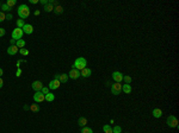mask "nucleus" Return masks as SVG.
Listing matches in <instances>:
<instances>
[{
    "label": "nucleus",
    "instance_id": "obj_21",
    "mask_svg": "<svg viewBox=\"0 0 179 133\" xmlns=\"http://www.w3.org/2000/svg\"><path fill=\"white\" fill-rule=\"evenodd\" d=\"M25 41L24 39H19V41H17V43H16V46L17 48H20V49H23L24 46H25Z\"/></svg>",
    "mask_w": 179,
    "mask_h": 133
},
{
    "label": "nucleus",
    "instance_id": "obj_25",
    "mask_svg": "<svg viewBox=\"0 0 179 133\" xmlns=\"http://www.w3.org/2000/svg\"><path fill=\"white\" fill-rule=\"evenodd\" d=\"M25 25V22L23 20V19H18L17 20V27H19V29H23V26Z\"/></svg>",
    "mask_w": 179,
    "mask_h": 133
},
{
    "label": "nucleus",
    "instance_id": "obj_29",
    "mask_svg": "<svg viewBox=\"0 0 179 133\" xmlns=\"http://www.w3.org/2000/svg\"><path fill=\"white\" fill-rule=\"evenodd\" d=\"M6 5H7L8 7L12 8L16 5V0H7V1H6Z\"/></svg>",
    "mask_w": 179,
    "mask_h": 133
},
{
    "label": "nucleus",
    "instance_id": "obj_34",
    "mask_svg": "<svg viewBox=\"0 0 179 133\" xmlns=\"http://www.w3.org/2000/svg\"><path fill=\"white\" fill-rule=\"evenodd\" d=\"M5 33H6V31H5V29H3V27H0V37H3V36H5Z\"/></svg>",
    "mask_w": 179,
    "mask_h": 133
},
{
    "label": "nucleus",
    "instance_id": "obj_11",
    "mask_svg": "<svg viewBox=\"0 0 179 133\" xmlns=\"http://www.w3.org/2000/svg\"><path fill=\"white\" fill-rule=\"evenodd\" d=\"M23 32L26 33V35H31L33 32V26L31 24H25V25L23 26Z\"/></svg>",
    "mask_w": 179,
    "mask_h": 133
},
{
    "label": "nucleus",
    "instance_id": "obj_6",
    "mask_svg": "<svg viewBox=\"0 0 179 133\" xmlns=\"http://www.w3.org/2000/svg\"><path fill=\"white\" fill-rule=\"evenodd\" d=\"M33 101H35L36 104H41V102L45 101V95H43L41 92H36L35 95H33Z\"/></svg>",
    "mask_w": 179,
    "mask_h": 133
},
{
    "label": "nucleus",
    "instance_id": "obj_27",
    "mask_svg": "<svg viewBox=\"0 0 179 133\" xmlns=\"http://www.w3.org/2000/svg\"><path fill=\"white\" fill-rule=\"evenodd\" d=\"M112 133H122V127L121 126H115V127H112Z\"/></svg>",
    "mask_w": 179,
    "mask_h": 133
},
{
    "label": "nucleus",
    "instance_id": "obj_30",
    "mask_svg": "<svg viewBox=\"0 0 179 133\" xmlns=\"http://www.w3.org/2000/svg\"><path fill=\"white\" fill-rule=\"evenodd\" d=\"M1 10H3V11H5V12H7V11H11L12 8L8 7L6 4H3V5H1Z\"/></svg>",
    "mask_w": 179,
    "mask_h": 133
},
{
    "label": "nucleus",
    "instance_id": "obj_15",
    "mask_svg": "<svg viewBox=\"0 0 179 133\" xmlns=\"http://www.w3.org/2000/svg\"><path fill=\"white\" fill-rule=\"evenodd\" d=\"M78 125L80 126V127H85V126L87 125V119L84 118V117H80L79 120H78Z\"/></svg>",
    "mask_w": 179,
    "mask_h": 133
},
{
    "label": "nucleus",
    "instance_id": "obj_42",
    "mask_svg": "<svg viewBox=\"0 0 179 133\" xmlns=\"http://www.w3.org/2000/svg\"><path fill=\"white\" fill-rule=\"evenodd\" d=\"M60 78V74H56L55 75V80H58Z\"/></svg>",
    "mask_w": 179,
    "mask_h": 133
},
{
    "label": "nucleus",
    "instance_id": "obj_5",
    "mask_svg": "<svg viewBox=\"0 0 179 133\" xmlns=\"http://www.w3.org/2000/svg\"><path fill=\"white\" fill-rule=\"evenodd\" d=\"M23 35H24L23 30L19 29V27H17V29H15L13 31H12V39H15V41H19V39H22Z\"/></svg>",
    "mask_w": 179,
    "mask_h": 133
},
{
    "label": "nucleus",
    "instance_id": "obj_7",
    "mask_svg": "<svg viewBox=\"0 0 179 133\" xmlns=\"http://www.w3.org/2000/svg\"><path fill=\"white\" fill-rule=\"evenodd\" d=\"M112 78L115 80V82L121 83V82L123 81V74H122L121 71H113L112 73Z\"/></svg>",
    "mask_w": 179,
    "mask_h": 133
},
{
    "label": "nucleus",
    "instance_id": "obj_22",
    "mask_svg": "<svg viewBox=\"0 0 179 133\" xmlns=\"http://www.w3.org/2000/svg\"><path fill=\"white\" fill-rule=\"evenodd\" d=\"M43 10H44L45 12H53V11H54V6H53L51 4H49V3H48V4L45 5V6H44Z\"/></svg>",
    "mask_w": 179,
    "mask_h": 133
},
{
    "label": "nucleus",
    "instance_id": "obj_8",
    "mask_svg": "<svg viewBox=\"0 0 179 133\" xmlns=\"http://www.w3.org/2000/svg\"><path fill=\"white\" fill-rule=\"evenodd\" d=\"M68 77L73 78V80H77V78L80 77V71L78 70V69H74V68H72L69 71V74H68Z\"/></svg>",
    "mask_w": 179,
    "mask_h": 133
},
{
    "label": "nucleus",
    "instance_id": "obj_41",
    "mask_svg": "<svg viewBox=\"0 0 179 133\" xmlns=\"http://www.w3.org/2000/svg\"><path fill=\"white\" fill-rule=\"evenodd\" d=\"M3 74H4V70H3V69H1V68H0V77H1V76H3Z\"/></svg>",
    "mask_w": 179,
    "mask_h": 133
},
{
    "label": "nucleus",
    "instance_id": "obj_28",
    "mask_svg": "<svg viewBox=\"0 0 179 133\" xmlns=\"http://www.w3.org/2000/svg\"><path fill=\"white\" fill-rule=\"evenodd\" d=\"M19 52H20V55H23V56H28V55H29V50L25 49V48L19 49Z\"/></svg>",
    "mask_w": 179,
    "mask_h": 133
},
{
    "label": "nucleus",
    "instance_id": "obj_33",
    "mask_svg": "<svg viewBox=\"0 0 179 133\" xmlns=\"http://www.w3.org/2000/svg\"><path fill=\"white\" fill-rule=\"evenodd\" d=\"M20 75H22V69H20V68H18V69H17V71H16V76H17V77H19Z\"/></svg>",
    "mask_w": 179,
    "mask_h": 133
},
{
    "label": "nucleus",
    "instance_id": "obj_38",
    "mask_svg": "<svg viewBox=\"0 0 179 133\" xmlns=\"http://www.w3.org/2000/svg\"><path fill=\"white\" fill-rule=\"evenodd\" d=\"M37 3H40V0H30V4H37Z\"/></svg>",
    "mask_w": 179,
    "mask_h": 133
},
{
    "label": "nucleus",
    "instance_id": "obj_39",
    "mask_svg": "<svg viewBox=\"0 0 179 133\" xmlns=\"http://www.w3.org/2000/svg\"><path fill=\"white\" fill-rule=\"evenodd\" d=\"M3 86H4V81H3V78L0 77V89L3 88Z\"/></svg>",
    "mask_w": 179,
    "mask_h": 133
},
{
    "label": "nucleus",
    "instance_id": "obj_10",
    "mask_svg": "<svg viewBox=\"0 0 179 133\" xmlns=\"http://www.w3.org/2000/svg\"><path fill=\"white\" fill-rule=\"evenodd\" d=\"M31 87H32V89L35 90V92H41V89L43 88L44 86H43V83H42L41 81H35V82H32Z\"/></svg>",
    "mask_w": 179,
    "mask_h": 133
},
{
    "label": "nucleus",
    "instance_id": "obj_17",
    "mask_svg": "<svg viewBox=\"0 0 179 133\" xmlns=\"http://www.w3.org/2000/svg\"><path fill=\"white\" fill-rule=\"evenodd\" d=\"M122 92H124L125 94H130L132 93V86L130 85H122Z\"/></svg>",
    "mask_w": 179,
    "mask_h": 133
},
{
    "label": "nucleus",
    "instance_id": "obj_2",
    "mask_svg": "<svg viewBox=\"0 0 179 133\" xmlns=\"http://www.w3.org/2000/svg\"><path fill=\"white\" fill-rule=\"evenodd\" d=\"M86 65H87V61L84 58V57H78L77 59H75V62H74V64L72 66H73L74 69H78V70H82V69H85L86 68Z\"/></svg>",
    "mask_w": 179,
    "mask_h": 133
},
{
    "label": "nucleus",
    "instance_id": "obj_40",
    "mask_svg": "<svg viewBox=\"0 0 179 133\" xmlns=\"http://www.w3.org/2000/svg\"><path fill=\"white\" fill-rule=\"evenodd\" d=\"M10 43H11V45H16L17 41H15V39H11V41H10Z\"/></svg>",
    "mask_w": 179,
    "mask_h": 133
},
{
    "label": "nucleus",
    "instance_id": "obj_13",
    "mask_svg": "<svg viewBox=\"0 0 179 133\" xmlns=\"http://www.w3.org/2000/svg\"><path fill=\"white\" fill-rule=\"evenodd\" d=\"M152 114H153L154 118L159 119V118H161V117H162V111H161L160 108H154L153 111H152Z\"/></svg>",
    "mask_w": 179,
    "mask_h": 133
},
{
    "label": "nucleus",
    "instance_id": "obj_35",
    "mask_svg": "<svg viewBox=\"0 0 179 133\" xmlns=\"http://www.w3.org/2000/svg\"><path fill=\"white\" fill-rule=\"evenodd\" d=\"M40 3H41V4H43L44 6H45V5L49 3V0H40Z\"/></svg>",
    "mask_w": 179,
    "mask_h": 133
},
{
    "label": "nucleus",
    "instance_id": "obj_32",
    "mask_svg": "<svg viewBox=\"0 0 179 133\" xmlns=\"http://www.w3.org/2000/svg\"><path fill=\"white\" fill-rule=\"evenodd\" d=\"M5 19H6V14L4 12H0V23H3Z\"/></svg>",
    "mask_w": 179,
    "mask_h": 133
},
{
    "label": "nucleus",
    "instance_id": "obj_31",
    "mask_svg": "<svg viewBox=\"0 0 179 133\" xmlns=\"http://www.w3.org/2000/svg\"><path fill=\"white\" fill-rule=\"evenodd\" d=\"M41 93H42L43 95H47L48 93H49V88H48V87H43V88L41 89Z\"/></svg>",
    "mask_w": 179,
    "mask_h": 133
},
{
    "label": "nucleus",
    "instance_id": "obj_44",
    "mask_svg": "<svg viewBox=\"0 0 179 133\" xmlns=\"http://www.w3.org/2000/svg\"><path fill=\"white\" fill-rule=\"evenodd\" d=\"M125 133H128V132H125Z\"/></svg>",
    "mask_w": 179,
    "mask_h": 133
},
{
    "label": "nucleus",
    "instance_id": "obj_4",
    "mask_svg": "<svg viewBox=\"0 0 179 133\" xmlns=\"http://www.w3.org/2000/svg\"><path fill=\"white\" fill-rule=\"evenodd\" d=\"M111 93L113 95H120L122 93V85L118 82H115L113 85H111Z\"/></svg>",
    "mask_w": 179,
    "mask_h": 133
},
{
    "label": "nucleus",
    "instance_id": "obj_19",
    "mask_svg": "<svg viewBox=\"0 0 179 133\" xmlns=\"http://www.w3.org/2000/svg\"><path fill=\"white\" fill-rule=\"evenodd\" d=\"M68 75L67 74H60V78H58V81L61 82V83H66L68 81Z\"/></svg>",
    "mask_w": 179,
    "mask_h": 133
},
{
    "label": "nucleus",
    "instance_id": "obj_43",
    "mask_svg": "<svg viewBox=\"0 0 179 133\" xmlns=\"http://www.w3.org/2000/svg\"><path fill=\"white\" fill-rule=\"evenodd\" d=\"M35 15H40V11L37 10V11H35Z\"/></svg>",
    "mask_w": 179,
    "mask_h": 133
},
{
    "label": "nucleus",
    "instance_id": "obj_9",
    "mask_svg": "<svg viewBox=\"0 0 179 133\" xmlns=\"http://www.w3.org/2000/svg\"><path fill=\"white\" fill-rule=\"evenodd\" d=\"M60 85H61V82L58 81V80H51L50 82H49V86H48V88L49 89H53V90H54V89H57L58 87H60Z\"/></svg>",
    "mask_w": 179,
    "mask_h": 133
},
{
    "label": "nucleus",
    "instance_id": "obj_3",
    "mask_svg": "<svg viewBox=\"0 0 179 133\" xmlns=\"http://www.w3.org/2000/svg\"><path fill=\"white\" fill-rule=\"evenodd\" d=\"M166 124H167L168 127H172V128H177L178 127V119L175 118L174 115H170L166 120Z\"/></svg>",
    "mask_w": 179,
    "mask_h": 133
},
{
    "label": "nucleus",
    "instance_id": "obj_24",
    "mask_svg": "<svg viewBox=\"0 0 179 133\" xmlns=\"http://www.w3.org/2000/svg\"><path fill=\"white\" fill-rule=\"evenodd\" d=\"M81 133H93V129L91 127H87V126H85L81 128Z\"/></svg>",
    "mask_w": 179,
    "mask_h": 133
},
{
    "label": "nucleus",
    "instance_id": "obj_1",
    "mask_svg": "<svg viewBox=\"0 0 179 133\" xmlns=\"http://www.w3.org/2000/svg\"><path fill=\"white\" fill-rule=\"evenodd\" d=\"M17 12H18L19 18L23 19V20L26 18H29V15H30V8L28 7V5H25V4L20 5V6L17 8Z\"/></svg>",
    "mask_w": 179,
    "mask_h": 133
},
{
    "label": "nucleus",
    "instance_id": "obj_20",
    "mask_svg": "<svg viewBox=\"0 0 179 133\" xmlns=\"http://www.w3.org/2000/svg\"><path fill=\"white\" fill-rule=\"evenodd\" d=\"M54 100H55V95L53 93H48L45 95V101H48V102H53Z\"/></svg>",
    "mask_w": 179,
    "mask_h": 133
},
{
    "label": "nucleus",
    "instance_id": "obj_18",
    "mask_svg": "<svg viewBox=\"0 0 179 133\" xmlns=\"http://www.w3.org/2000/svg\"><path fill=\"white\" fill-rule=\"evenodd\" d=\"M54 13H55V14H62V13H63V7L61 6V5L55 6V7H54Z\"/></svg>",
    "mask_w": 179,
    "mask_h": 133
},
{
    "label": "nucleus",
    "instance_id": "obj_16",
    "mask_svg": "<svg viewBox=\"0 0 179 133\" xmlns=\"http://www.w3.org/2000/svg\"><path fill=\"white\" fill-rule=\"evenodd\" d=\"M29 109H30V111H31V112H33V113H38L41 108H40V106H38V105H37L36 102H35V104H32V105H31V106H30V107H29Z\"/></svg>",
    "mask_w": 179,
    "mask_h": 133
},
{
    "label": "nucleus",
    "instance_id": "obj_23",
    "mask_svg": "<svg viewBox=\"0 0 179 133\" xmlns=\"http://www.w3.org/2000/svg\"><path fill=\"white\" fill-rule=\"evenodd\" d=\"M103 131H104V133H112V127L110 125H104L103 126Z\"/></svg>",
    "mask_w": 179,
    "mask_h": 133
},
{
    "label": "nucleus",
    "instance_id": "obj_37",
    "mask_svg": "<svg viewBox=\"0 0 179 133\" xmlns=\"http://www.w3.org/2000/svg\"><path fill=\"white\" fill-rule=\"evenodd\" d=\"M12 18H13V17H12V14H11V13H8V14H6V19H7V20H11Z\"/></svg>",
    "mask_w": 179,
    "mask_h": 133
},
{
    "label": "nucleus",
    "instance_id": "obj_26",
    "mask_svg": "<svg viewBox=\"0 0 179 133\" xmlns=\"http://www.w3.org/2000/svg\"><path fill=\"white\" fill-rule=\"evenodd\" d=\"M123 80H124L125 85H130V82H132V77L128 75H123Z\"/></svg>",
    "mask_w": 179,
    "mask_h": 133
},
{
    "label": "nucleus",
    "instance_id": "obj_14",
    "mask_svg": "<svg viewBox=\"0 0 179 133\" xmlns=\"http://www.w3.org/2000/svg\"><path fill=\"white\" fill-rule=\"evenodd\" d=\"M92 74V70L91 69H88V68H85V69H82L80 73V76H84V77H90Z\"/></svg>",
    "mask_w": 179,
    "mask_h": 133
},
{
    "label": "nucleus",
    "instance_id": "obj_36",
    "mask_svg": "<svg viewBox=\"0 0 179 133\" xmlns=\"http://www.w3.org/2000/svg\"><path fill=\"white\" fill-rule=\"evenodd\" d=\"M23 62H25V61H24V59H19V61H17V66L19 68V65H20Z\"/></svg>",
    "mask_w": 179,
    "mask_h": 133
},
{
    "label": "nucleus",
    "instance_id": "obj_12",
    "mask_svg": "<svg viewBox=\"0 0 179 133\" xmlns=\"http://www.w3.org/2000/svg\"><path fill=\"white\" fill-rule=\"evenodd\" d=\"M18 51H19V48H17L16 45H10V48H7V54L11 56L16 55Z\"/></svg>",
    "mask_w": 179,
    "mask_h": 133
}]
</instances>
